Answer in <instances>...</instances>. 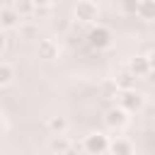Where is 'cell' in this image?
<instances>
[{
	"instance_id": "cell-18",
	"label": "cell",
	"mask_w": 155,
	"mask_h": 155,
	"mask_svg": "<svg viewBox=\"0 0 155 155\" xmlns=\"http://www.w3.org/2000/svg\"><path fill=\"white\" fill-rule=\"evenodd\" d=\"M145 56H148V63H150V70L155 73V48H153L150 53H145Z\"/></svg>"
},
{
	"instance_id": "cell-5",
	"label": "cell",
	"mask_w": 155,
	"mask_h": 155,
	"mask_svg": "<svg viewBox=\"0 0 155 155\" xmlns=\"http://www.w3.org/2000/svg\"><path fill=\"white\" fill-rule=\"evenodd\" d=\"M104 126L111 128V131H121V128L128 126V114H126L119 104H116V107H109V109L104 111Z\"/></svg>"
},
{
	"instance_id": "cell-3",
	"label": "cell",
	"mask_w": 155,
	"mask_h": 155,
	"mask_svg": "<svg viewBox=\"0 0 155 155\" xmlns=\"http://www.w3.org/2000/svg\"><path fill=\"white\" fill-rule=\"evenodd\" d=\"M87 44H90L94 51H104V48H109V46L114 44V34H111L109 27L94 24V27L87 31Z\"/></svg>"
},
{
	"instance_id": "cell-2",
	"label": "cell",
	"mask_w": 155,
	"mask_h": 155,
	"mask_svg": "<svg viewBox=\"0 0 155 155\" xmlns=\"http://www.w3.org/2000/svg\"><path fill=\"white\" fill-rule=\"evenodd\" d=\"M119 107L131 116V114H140L145 109V94L138 90H128V92H119Z\"/></svg>"
},
{
	"instance_id": "cell-1",
	"label": "cell",
	"mask_w": 155,
	"mask_h": 155,
	"mask_svg": "<svg viewBox=\"0 0 155 155\" xmlns=\"http://www.w3.org/2000/svg\"><path fill=\"white\" fill-rule=\"evenodd\" d=\"M109 143H111V138H109L104 131H92V133L85 136L82 150H85L87 155H107V153H109Z\"/></svg>"
},
{
	"instance_id": "cell-21",
	"label": "cell",
	"mask_w": 155,
	"mask_h": 155,
	"mask_svg": "<svg viewBox=\"0 0 155 155\" xmlns=\"http://www.w3.org/2000/svg\"><path fill=\"white\" fill-rule=\"evenodd\" d=\"M148 80H150V82H155V73H153V70H150V75H148Z\"/></svg>"
},
{
	"instance_id": "cell-8",
	"label": "cell",
	"mask_w": 155,
	"mask_h": 155,
	"mask_svg": "<svg viewBox=\"0 0 155 155\" xmlns=\"http://www.w3.org/2000/svg\"><path fill=\"white\" fill-rule=\"evenodd\" d=\"M36 56H39L41 61H53V58H58V44H56L53 39H39V44H36Z\"/></svg>"
},
{
	"instance_id": "cell-12",
	"label": "cell",
	"mask_w": 155,
	"mask_h": 155,
	"mask_svg": "<svg viewBox=\"0 0 155 155\" xmlns=\"http://www.w3.org/2000/svg\"><path fill=\"white\" fill-rule=\"evenodd\" d=\"M136 15L145 22H155V0H140Z\"/></svg>"
},
{
	"instance_id": "cell-4",
	"label": "cell",
	"mask_w": 155,
	"mask_h": 155,
	"mask_svg": "<svg viewBox=\"0 0 155 155\" xmlns=\"http://www.w3.org/2000/svg\"><path fill=\"white\" fill-rule=\"evenodd\" d=\"M73 17H75L78 22L90 24V22L99 19V5H97L94 0H80V2H75V7H73Z\"/></svg>"
},
{
	"instance_id": "cell-22",
	"label": "cell",
	"mask_w": 155,
	"mask_h": 155,
	"mask_svg": "<svg viewBox=\"0 0 155 155\" xmlns=\"http://www.w3.org/2000/svg\"><path fill=\"white\" fill-rule=\"evenodd\" d=\"M0 10H2V5H0Z\"/></svg>"
},
{
	"instance_id": "cell-15",
	"label": "cell",
	"mask_w": 155,
	"mask_h": 155,
	"mask_svg": "<svg viewBox=\"0 0 155 155\" xmlns=\"http://www.w3.org/2000/svg\"><path fill=\"white\" fill-rule=\"evenodd\" d=\"M12 7L19 12V17H22V19H27L29 15H34V2H15Z\"/></svg>"
},
{
	"instance_id": "cell-7",
	"label": "cell",
	"mask_w": 155,
	"mask_h": 155,
	"mask_svg": "<svg viewBox=\"0 0 155 155\" xmlns=\"http://www.w3.org/2000/svg\"><path fill=\"white\" fill-rule=\"evenodd\" d=\"M19 24H22L19 12H17L12 5H2V10H0V29L7 31V29H15V27H19Z\"/></svg>"
},
{
	"instance_id": "cell-19",
	"label": "cell",
	"mask_w": 155,
	"mask_h": 155,
	"mask_svg": "<svg viewBox=\"0 0 155 155\" xmlns=\"http://www.w3.org/2000/svg\"><path fill=\"white\" fill-rule=\"evenodd\" d=\"M5 128H7V124H5V116H2V114H0V133H2V131H5Z\"/></svg>"
},
{
	"instance_id": "cell-13",
	"label": "cell",
	"mask_w": 155,
	"mask_h": 155,
	"mask_svg": "<svg viewBox=\"0 0 155 155\" xmlns=\"http://www.w3.org/2000/svg\"><path fill=\"white\" fill-rule=\"evenodd\" d=\"M116 87H119V92H128V90H136V78H133L128 70H124V73L116 78Z\"/></svg>"
},
{
	"instance_id": "cell-20",
	"label": "cell",
	"mask_w": 155,
	"mask_h": 155,
	"mask_svg": "<svg viewBox=\"0 0 155 155\" xmlns=\"http://www.w3.org/2000/svg\"><path fill=\"white\" fill-rule=\"evenodd\" d=\"M65 155H78V148H75V145H73V148H70V150H68V153H65Z\"/></svg>"
},
{
	"instance_id": "cell-17",
	"label": "cell",
	"mask_w": 155,
	"mask_h": 155,
	"mask_svg": "<svg viewBox=\"0 0 155 155\" xmlns=\"http://www.w3.org/2000/svg\"><path fill=\"white\" fill-rule=\"evenodd\" d=\"M5 48H7V36H5V31L0 29V53H2Z\"/></svg>"
},
{
	"instance_id": "cell-9",
	"label": "cell",
	"mask_w": 155,
	"mask_h": 155,
	"mask_svg": "<svg viewBox=\"0 0 155 155\" xmlns=\"http://www.w3.org/2000/svg\"><path fill=\"white\" fill-rule=\"evenodd\" d=\"M107 155H136V148H133V143L128 138H121L119 136V138H111Z\"/></svg>"
},
{
	"instance_id": "cell-14",
	"label": "cell",
	"mask_w": 155,
	"mask_h": 155,
	"mask_svg": "<svg viewBox=\"0 0 155 155\" xmlns=\"http://www.w3.org/2000/svg\"><path fill=\"white\" fill-rule=\"evenodd\" d=\"M12 80H15V68L7 61H0V87L12 85Z\"/></svg>"
},
{
	"instance_id": "cell-11",
	"label": "cell",
	"mask_w": 155,
	"mask_h": 155,
	"mask_svg": "<svg viewBox=\"0 0 155 155\" xmlns=\"http://www.w3.org/2000/svg\"><path fill=\"white\" fill-rule=\"evenodd\" d=\"M68 119L65 116H61V114H56V116H48V121H46V128L51 131V136H65V131H68Z\"/></svg>"
},
{
	"instance_id": "cell-10",
	"label": "cell",
	"mask_w": 155,
	"mask_h": 155,
	"mask_svg": "<svg viewBox=\"0 0 155 155\" xmlns=\"http://www.w3.org/2000/svg\"><path fill=\"white\" fill-rule=\"evenodd\" d=\"M73 148L68 136H51L48 138V155H65Z\"/></svg>"
},
{
	"instance_id": "cell-16",
	"label": "cell",
	"mask_w": 155,
	"mask_h": 155,
	"mask_svg": "<svg viewBox=\"0 0 155 155\" xmlns=\"http://www.w3.org/2000/svg\"><path fill=\"white\" fill-rule=\"evenodd\" d=\"M121 10H126V12H133V15H136L138 2H136V0H133V2H121Z\"/></svg>"
},
{
	"instance_id": "cell-6",
	"label": "cell",
	"mask_w": 155,
	"mask_h": 155,
	"mask_svg": "<svg viewBox=\"0 0 155 155\" xmlns=\"http://www.w3.org/2000/svg\"><path fill=\"white\" fill-rule=\"evenodd\" d=\"M136 80L138 78H148L150 75V63H148V56H143V53H138V56H133L131 61H128V68H126Z\"/></svg>"
}]
</instances>
